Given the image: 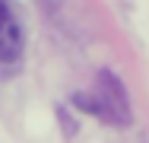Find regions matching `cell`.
Listing matches in <instances>:
<instances>
[{
  "instance_id": "cell-1",
  "label": "cell",
  "mask_w": 149,
  "mask_h": 143,
  "mask_svg": "<svg viewBox=\"0 0 149 143\" xmlns=\"http://www.w3.org/2000/svg\"><path fill=\"white\" fill-rule=\"evenodd\" d=\"M86 111L98 114L111 124H130V105H127V95H124V86L118 83V76L111 73H98L95 89L89 95H79L76 99Z\"/></svg>"
},
{
  "instance_id": "cell-2",
  "label": "cell",
  "mask_w": 149,
  "mask_h": 143,
  "mask_svg": "<svg viewBox=\"0 0 149 143\" xmlns=\"http://www.w3.org/2000/svg\"><path fill=\"white\" fill-rule=\"evenodd\" d=\"M22 54V29L16 22V13L10 0H0V60L13 64Z\"/></svg>"
}]
</instances>
